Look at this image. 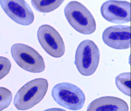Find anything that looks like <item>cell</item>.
Segmentation results:
<instances>
[{
    "mask_svg": "<svg viewBox=\"0 0 131 111\" xmlns=\"http://www.w3.org/2000/svg\"><path fill=\"white\" fill-rule=\"evenodd\" d=\"M52 95L57 104L73 111L81 109L85 101L83 91L77 86L68 82L55 85L52 89Z\"/></svg>",
    "mask_w": 131,
    "mask_h": 111,
    "instance_id": "obj_4",
    "label": "cell"
},
{
    "mask_svg": "<svg viewBox=\"0 0 131 111\" xmlns=\"http://www.w3.org/2000/svg\"><path fill=\"white\" fill-rule=\"evenodd\" d=\"M48 81L42 78L32 80L25 84L17 92L14 104L17 109H29L40 102L48 90Z\"/></svg>",
    "mask_w": 131,
    "mask_h": 111,
    "instance_id": "obj_1",
    "label": "cell"
},
{
    "mask_svg": "<svg viewBox=\"0 0 131 111\" xmlns=\"http://www.w3.org/2000/svg\"><path fill=\"white\" fill-rule=\"evenodd\" d=\"M65 16L73 29L83 34H91L96 28L95 21L90 11L76 1L69 2L64 9Z\"/></svg>",
    "mask_w": 131,
    "mask_h": 111,
    "instance_id": "obj_2",
    "label": "cell"
},
{
    "mask_svg": "<svg viewBox=\"0 0 131 111\" xmlns=\"http://www.w3.org/2000/svg\"><path fill=\"white\" fill-rule=\"evenodd\" d=\"M130 72H124L117 76L115 78L116 85L119 91L128 96L131 95Z\"/></svg>",
    "mask_w": 131,
    "mask_h": 111,
    "instance_id": "obj_12",
    "label": "cell"
},
{
    "mask_svg": "<svg viewBox=\"0 0 131 111\" xmlns=\"http://www.w3.org/2000/svg\"><path fill=\"white\" fill-rule=\"evenodd\" d=\"M131 27L116 25L108 27L103 31L102 39L109 47L116 49L129 48L131 44Z\"/></svg>",
    "mask_w": 131,
    "mask_h": 111,
    "instance_id": "obj_9",
    "label": "cell"
},
{
    "mask_svg": "<svg viewBox=\"0 0 131 111\" xmlns=\"http://www.w3.org/2000/svg\"><path fill=\"white\" fill-rule=\"evenodd\" d=\"M11 52L17 64L23 69L33 73H40L45 70V62L42 56L30 46L21 43L14 44Z\"/></svg>",
    "mask_w": 131,
    "mask_h": 111,
    "instance_id": "obj_5",
    "label": "cell"
},
{
    "mask_svg": "<svg viewBox=\"0 0 131 111\" xmlns=\"http://www.w3.org/2000/svg\"><path fill=\"white\" fill-rule=\"evenodd\" d=\"M64 1L52 0H32L33 7L38 11L48 13L58 8Z\"/></svg>",
    "mask_w": 131,
    "mask_h": 111,
    "instance_id": "obj_11",
    "label": "cell"
},
{
    "mask_svg": "<svg viewBox=\"0 0 131 111\" xmlns=\"http://www.w3.org/2000/svg\"><path fill=\"white\" fill-rule=\"evenodd\" d=\"M11 68L10 61L6 57L0 56V80L9 74Z\"/></svg>",
    "mask_w": 131,
    "mask_h": 111,
    "instance_id": "obj_14",
    "label": "cell"
},
{
    "mask_svg": "<svg viewBox=\"0 0 131 111\" xmlns=\"http://www.w3.org/2000/svg\"><path fill=\"white\" fill-rule=\"evenodd\" d=\"M43 111H66L65 109L60 108H52L48 109Z\"/></svg>",
    "mask_w": 131,
    "mask_h": 111,
    "instance_id": "obj_15",
    "label": "cell"
},
{
    "mask_svg": "<svg viewBox=\"0 0 131 111\" xmlns=\"http://www.w3.org/2000/svg\"><path fill=\"white\" fill-rule=\"evenodd\" d=\"M101 14L105 20L115 24H124L131 20V4L126 1H108L102 5Z\"/></svg>",
    "mask_w": 131,
    "mask_h": 111,
    "instance_id": "obj_8",
    "label": "cell"
},
{
    "mask_svg": "<svg viewBox=\"0 0 131 111\" xmlns=\"http://www.w3.org/2000/svg\"><path fill=\"white\" fill-rule=\"evenodd\" d=\"M0 4L7 15L17 24L28 25L34 21V14L26 1L0 0Z\"/></svg>",
    "mask_w": 131,
    "mask_h": 111,
    "instance_id": "obj_7",
    "label": "cell"
},
{
    "mask_svg": "<svg viewBox=\"0 0 131 111\" xmlns=\"http://www.w3.org/2000/svg\"><path fill=\"white\" fill-rule=\"evenodd\" d=\"M13 95L8 89L0 87V111L7 108L12 101Z\"/></svg>",
    "mask_w": 131,
    "mask_h": 111,
    "instance_id": "obj_13",
    "label": "cell"
},
{
    "mask_svg": "<svg viewBox=\"0 0 131 111\" xmlns=\"http://www.w3.org/2000/svg\"><path fill=\"white\" fill-rule=\"evenodd\" d=\"M100 58L99 49L95 42L91 40H85L77 47L75 64L81 75L89 76L97 69Z\"/></svg>",
    "mask_w": 131,
    "mask_h": 111,
    "instance_id": "obj_3",
    "label": "cell"
},
{
    "mask_svg": "<svg viewBox=\"0 0 131 111\" xmlns=\"http://www.w3.org/2000/svg\"><path fill=\"white\" fill-rule=\"evenodd\" d=\"M124 100L114 96H104L93 100L89 105L87 111H128Z\"/></svg>",
    "mask_w": 131,
    "mask_h": 111,
    "instance_id": "obj_10",
    "label": "cell"
},
{
    "mask_svg": "<svg viewBox=\"0 0 131 111\" xmlns=\"http://www.w3.org/2000/svg\"><path fill=\"white\" fill-rule=\"evenodd\" d=\"M37 38L42 48L52 57H62L65 52L64 42L59 32L49 25L44 24L39 27Z\"/></svg>",
    "mask_w": 131,
    "mask_h": 111,
    "instance_id": "obj_6",
    "label": "cell"
}]
</instances>
